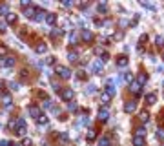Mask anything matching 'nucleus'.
Masks as SVG:
<instances>
[{
	"label": "nucleus",
	"instance_id": "20e7f679",
	"mask_svg": "<svg viewBox=\"0 0 164 146\" xmlns=\"http://www.w3.org/2000/svg\"><path fill=\"white\" fill-rule=\"evenodd\" d=\"M91 69H93V73L102 75V60H95L93 64H91Z\"/></svg>",
	"mask_w": 164,
	"mask_h": 146
},
{
	"label": "nucleus",
	"instance_id": "a878e982",
	"mask_svg": "<svg viewBox=\"0 0 164 146\" xmlns=\"http://www.w3.org/2000/svg\"><path fill=\"white\" fill-rule=\"evenodd\" d=\"M157 139H161V141H164V130H157Z\"/></svg>",
	"mask_w": 164,
	"mask_h": 146
},
{
	"label": "nucleus",
	"instance_id": "5701e85b",
	"mask_svg": "<svg viewBox=\"0 0 164 146\" xmlns=\"http://www.w3.org/2000/svg\"><path fill=\"white\" fill-rule=\"evenodd\" d=\"M139 119H140L142 122H148V119H149V113H148V112H142V113L139 115Z\"/></svg>",
	"mask_w": 164,
	"mask_h": 146
},
{
	"label": "nucleus",
	"instance_id": "7c9ffc66",
	"mask_svg": "<svg viewBox=\"0 0 164 146\" xmlns=\"http://www.w3.org/2000/svg\"><path fill=\"white\" fill-rule=\"evenodd\" d=\"M157 46H159V48L164 46V38H162V37H157Z\"/></svg>",
	"mask_w": 164,
	"mask_h": 146
},
{
	"label": "nucleus",
	"instance_id": "4be33fe9",
	"mask_svg": "<svg viewBox=\"0 0 164 146\" xmlns=\"http://www.w3.org/2000/svg\"><path fill=\"white\" fill-rule=\"evenodd\" d=\"M67 59H69V62H77L79 60V55L75 53V51L73 53H67Z\"/></svg>",
	"mask_w": 164,
	"mask_h": 146
},
{
	"label": "nucleus",
	"instance_id": "cd10ccee",
	"mask_svg": "<svg viewBox=\"0 0 164 146\" xmlns=\"http://www.w3.org/2000/svg\"><path fill=\"white\" fill-rule=\"evenodd\" d=\"M6 53H8V48H6V46H0V57H4Z\"/></svg>",
	"mask_w": 164,
	"mask_h": 146
},
{
	"label": "nucleus",
	"instance_id": "ddd939ff",
	"mask_svg": "<svg viewBox=\"0 0 164 146\" xmlns=\"http://www.w3.org/2000/svg\"><path fill=\"white\" fill-rule=\"evenodd\" d=\"M135 135H137V137H144V135H146V128H144V126H139V128L135 130Z\"/></svg>",
	"mask_w": 164,
	"mask_h": 146
},
{
	"label": "nucleus",
	"instance_id": "f3484780",
	"mask_svg": "<svg viewBox=\"0 0 164 146\" xmlns=\"http://www.w3.org/2000/svg\"><path fill=\"white\" fill-rule=\"evenodd\" d=\"M117 66H119V68H124V66H128V59H126V57H119V60H117Z\"/></svg>",
	"mask_w": 164,
	"mask_h": 146
},
{
	"label": "nucleus",
	"instance_id": "f03ea898",
	"mask_svg": "<svg viewBox=\"0 0 164 146\" xmlns=\"http://www.w3.org/2000/svg\"><path fill=\"white\" fill-rule=\"evenodd\" d=\"M57 73H58L62 79H69V77H71L69 68H66V66H57Z\"/></svg>",
	"mask_w": 164,
	"mask_h": 146
},
{
	"label": "nucleus",
	"instance_id": "9d476101",
	"mask_svg": "<svg viewBox=\"0 0 164 146\" xmlns=\"http://www.w3.org/2000/svg\"><path fill=\"white\" fill-rule=\"evenodd\" d=\"M6 22H8V24H15L17 22V15H15V13H6Z\"/></svg>",
	"mask_w": 164,
	"mask_h": 146
},
{
	"label": "nucleus",
	"instance_id": "a211bd4d",
	"mask_svg": "<svg viewBox=\"0 0 164 146\" xmlns=\"http://www.w3.org/2000/svg\"><path fill=\"white\" fill-rule=\"evenodd\" d=\"M95 137H97V133H95V130H88V133H86V139H88V141H93Z\"/></svg>",
	"mask_w": 164,
	"mask_h": 146
},
{
	"label": "nucleus",
	"instance_id": "423d86ee",
	"mask_svg": "<svg viewBox=\"0 0 164 146\" xmlns=\"http://www.w3.org/2000/svg\"><path fill=\"white\" fill-rule=\"evenodd\" d=\"M97 117H99V121H100V122H106V121L109 119V112H108V110H100Z\"/></svg>",
	"mask_w": 164,
	"mask_h": 146
},
{
	"label": "nucleus",
	"instance_id": "4468645a",
	"mask_svg": "<svg viewBox=\"0 0 164 146\" xmlns=\"http://www.w3.org/2000/svg\"><path fill=\"white\" fill-rule=\"evenodd\" d=\"M4 66H8V68H11V66H15V59L13 57H6V60L2 62Z\"/></svg>",
	"mask_w": 164,
	"mask_h": 146
},
{
	"label": "nucleus",
	"instance_id": "0eeeda50",
	"mask_svg": "<svg viewBox=\"0 0 164 146\" xmlns=\"http://www.w3.org/2000/svg\"><path fill=\"white\" fill-rule=\"evenodd\" d=\"M27 112H29L31 117H35V119H38V117H40V108H38V106H29V110H27Z\"/></svg>",
	"mask_w": 164,
	"mask_h": 146
},
{
	"label": "nucleus",
	"instance_id": "dca6fc26",
	"mask_svg": "<svg viewBox=\"0 0 164 146\" xmlns=\"http://www.w3.org/2000/svg\"><path fill=\"white\" fill-rule=\"evenodd\" d=\"M46 50H47V46H46L44 42H40V44L35 48V51H37V53H46Z\"/></svg>",
	"mask_w": 164,
	"mask_h": 146
},
{
	"label": "nucleus",
	"instance_id": "9b49d317",
	"mask_svg": "<svg viewBox=\"0 0 164 146\" xmlns=\"http://www.w3.org/2000/svg\"><path fill=\"white\" fill-rule=\"evenodd\" d=\"M44 20H46L47 24H55V20H57V15H55V13H47Z\"/></svg>",
	"mask_w": 164,
	"mask_h": 146
},
{
	"label": "nucleus",
	"instance_id": "39448f33",
	"mask_svg": "<svg viewBox=\"0 0 164 146\" xmlns=\"http://www.w3.org/2000/svg\"><path fill=\"white\" fill-rule=\"evenodd\" d=\"M135 108H137V104H135L133 101H128V102L124 104V112H126V113H133Z\"/></svg>",
	"mask_w": 164,
	"mask_h": 146
},
{
	"label": "nucleus",
	"instance_id": "bb28decb",
	"mask_svg": "<svg viewBox=\"0 0 164 146\" xmlns=\"http://www.w3.org/2000/svg\"><path fill=\"white\" fill-rule=\"evenodd\" d=\"M37 122H38V124H46V122H47V117H44V115H40L38 119H37Z\"/></svg>",
	"mask_w": 164,
	"mask_h": 146
},
{
	"label": "nucleus",
	"instance_id": "f8f14e48",
	"mask_svg": "<svg viewBox=\"0 0 164 146\" xmlns=\"http://www.w3.org/2000/svg\"><path fill=\"white\" fill-rule=\"evenodd\" d=\"M2 104H4V106H11V95L9 93L2 95Z\"/></svg>",
	"mask_w": 164,
	"mask_h": 146
},
{
	"label": "nucleus",
	"instance_id": "7ed1b4c3",
	"mask_svg": "<svg viewBox=\"0 0 164 146\" xmlns=\"http://www.w3.org/2000/svg\"><path fill=\"white\" fill-rule=\"evenodd\" d=\"M73 95H75V93H73V89H71V88H66V89H62V93H60V97H62L64 101H71V99H73Z\"/></svg>",
	"mask_w": 164,
	"mask_h": 146
},
{
	"label": "nucleus",
	"instance_id": "b1692460",
	"mask_svg": "<svg viewBox=\"0 0 164 146\" xmlns=\"http://www.w3.org/2000/svg\"><path fill=\"white\" fill-rule=\"evenodd\" d=\"M35 15H37V17H35V20H44V18H46V15H44L42 11H35Z\"/></svg>",
	"mask_w": 164,
	"mask_h": 146
},
{
	"label": "nucleus",
	"instance_id": "72a5a7b5",
	"mask_svg": "<svg viewBox=\"0 0 164 146\" xmlns=\"http://www.w3.org/2000/svg\"><path fill=\"white\" fill-rule=\"evenodd\" d=\"M46 62H47V64H53V62H55V57H47Z\"/></svg>",
	"mask_w": 164,
	"mask_h": 146
},
{
	"label": "nucleus",
	"instance_id": "c756f323",
	"mask_svg": "<svg viewBox=\"0 0 164 146\" xmlns=\"http://www.w3.org/2000/svg\"><path fill=\"white\" fill-rule=\"evenodd\" d=\"M100 146H109V139H100Z\"/></svg>",
	"mask_w": 164,
	"mask_h": 146
},
{
	"label": "nucleus",
	"instance_id": "2f4dec72",
	"mask_svg": "<svg viewBox=\"0 0 164 146\" xmlns=\"http://www.w3.org/2000/svg\"><path fill=\"white\" fill-rule=\"evenodd\" d=\"M60 141L66 143V141H67V133H60Z\"/></svg>",
	"mask_w": 164,
	"mask_h": 146
},
{
	"label": "nucleus",
	"instance_id": "473e14b6",
	"mask_svg": "<svg viewBox=\"0 0 164 146\" xmlns=\"http://www.w3.org/2000/svg\"><path fill=\"white\" fill-rule=\"evenodd\" d=\"M22 146H31V139H24V143H22Z\"/></svg>",
	"mask_w": 164,
	"mask_h": 146
},
{
	"label": "nucleus",
	"instance_id": "c9c22d12",
	"mask_svg": "<svg viewBox=\"0 0 164 146\" xmlns=\"http://www.w3.org/2000/svg\"><path fill=\"white\" fill-rule=\"evenodd\" d=\"M17 146H20V144H17Z\"/></svg>",
	"mask_w": 164,
	"mask_h": 146
},
{
	"label": "nucleus",
	"instance_id": "1a4fd4ad",
	"mask_svg": "<svg viewBox=\"0 0 164 146\" xmlns=\"http://www.w3.org/2000/svg\"><path fill=\"white\" fill-rule=\"evenodd\" d=\"M146 144V139L144 137H133V146H144Z\"/></svg>",
	"mask_w": 164,
	"mask_h": 146
},
{
	"label": "nucleus",
	"instance_id": "393cba45",
	"mask_svg": "<svg viewBox=\"0 0 164 146\" xmlns=\"http://www.w3.org/2000/svg\"><path fill=\"white\" fill-rule=\"evenodd\" d=\"M82 38H84V40H91V38H93V35H91L90 31H84V33H82Z\"/></svg>",
	"mask_w": 164,
	"mask_h": 146
},
{
	"label": "nucleus",
	"instance_id": "412c9836",
	"mask_svg": "<svg viewBox=\"0 0 164 146\" xmlns=\"http://www.w3.org/2000/svg\"><path fill=\"white\" fill-rule=\"evenodd\" d=\"M24 15H26L27 18H33V15H35V8H29V9H26V11H24Z\"/></svg>",
	"mask_w": 164,
	"mask_h": 146
},
{
	"label": "nucleus",
	"instance_id": "e433bc0d",
	"mask_svg": "<svg viewBox=\"0 0 164 146\" xmlns=\"http://www.w3.org/2000/svg\"><path fill=\"white\" fill-rule=\"evenodd\" d=\"M162 146H164V144H162Z\"/></svg>",
	"mask_w": 164,
	"mask_h": 146
},
{
	"label": "nucleus",
	"instance_id": "2eb2a0df",
	"mask_svg": "<svg viewBox=\"0 0 164 146\" xmlns=\"http://www.w3.org/2000/svg\"><path fill=\"white\" fill-rule=\"evenodd\" d=\"M129 89H131V92H133L135 95H139V93H140V86L137 84V82H133V84H129Z\"/></svg>",
	"mask_w": 164,
	"mask_h": 146
},
{
	"label": "nucleus",
	"instance_id": "6e6552de",
	"mask_svg": "<svg viewBox=\"0 0 164 146\" xmlns=\"http://www.w3.org/2000/svg\"><path fill=\"white\" fill-rule=\"evenodd\" d=\"M111 97H113V95H109L108 92H102V93H100V102H102V104H108L109 101H111Z\"/></svg>",
	"mask_w": 164,
	"mask_h": 146
},
{
	"label": "nucleus",
	"instance_id": "c85d7f7f",
	"mask_svg": "<svg viewBox=\"0 0 164 146\" xmlns=\"http://www.w3.org/2000/svg\"><path fill=\"white\" fill-rule=\"evenodd\" d=\"M86 93H95V86H93V84H90V86L86 88Z\"/></svg>",
	"mask_w": 164,
	"mask_h": 146
},
{
	"label": "nucleus",
	"instance_id": "aec40b11",
	"mask_svg": "<svg viewBox=\"0 0 164 146\" xmlns=\"http://www.w3.org/2000/svg\"><path fill=\"white\" fill-rule=\"evenodd\" d=\"M146 80H148V77H146V75H139V77H137V84H139V86H142Z\"/></svg>",
	"mask_w": 164,
	"mask_h": 146
},
{
	"label": "nucleus",
	"instance_id": "6ab92c4d",
	"mask_svg": "<svg viewBox=\"0 0 164 146\" xmlns=\"http://www.w3.org/2000/svg\"><path fill=\"white\" fill-rule=\"evenodd\" d=\"M146 101H148V104H155V101H157V95H155V93H149V95L146 97Z\"/></svg>",
	"mask_w": 164,
	"mask_h": 146
},
{
	"label": "nucleus",
	"instance_id": "f257e3e1",
	"mask_svg": "<svg viewBox=\"0 0 164 146\" xmlns=\"http://www.w3.org/2000/svg\"><path fill=\"white\" fill-rule=\"evenodd\" d=\"M11 126H17V133H18V135H24V133H26V122H24V119L11 121Z\"/></svg>",
	"mask_w": 164,
	"mask_h": 146
},
{
	"label": "nucleus",
	"instance_id": "f704fd0d",
	"mask_svg": "<svg viewBox=\"0 0 164 146\" xmlns=\"http://www.w3.org/2000/svg\"><path fill=\"white\" fill-rule=\"evenodd\" d=\"M4 27H6V24H4V22H0V31H4Z\"/></svg>",
	"mask_w": 164,
	"mask_h": 146
}]
</instances>
